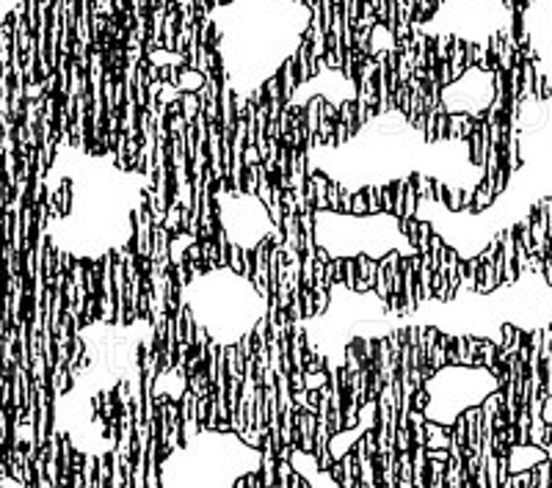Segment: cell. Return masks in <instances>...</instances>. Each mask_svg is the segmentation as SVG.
<instances>
[{"mask_svg": "<svg viewBox=\"0 0 552 488\" xmlns=\"http://www.w3.org/2000/svg\"><path fill=\"white\" fill-rule=\"evenodd\" d=\"M271 249H274V240L271 234H265L254 249H251V290L265 301L268 298V262H271Z\"/></svg>", "mask_w": 552, "mask_h": 488, "instance_id": "obj_1", "label": "cell"}, {"mask_svg": "<svg viewBox=\"0 0 552 488\" xmlns=\"http://www.w3.org/2000/svg\"><path fill=\"white\" fill-rule=\"evenodd\" d=\"M500 257H502V284H514L519 279V268H517V234H514V227L500 232Z\"/></svg>", "mask_w": 552, "mask_h": 488, "instance_id": "obj_2", "label": "cell"}, {"mask_svg": "<svg viewBox=\"0 0 552 488\" xmlns=\"http://www.w3.org/2000/svg\"><path fill=\"white\" fill-rule=\"evenodd\" d=\"M180 419H182V441H191L197 433H202L199 416H197V395L191 389H185L180 397Z\"/></svg>", "mask_w": 552, "mask_h": 488, "instance_id": "obj_3", "label": "cell"}, {"mask_svg": "<svg viewBox=\"0 0 552 488\" xmlns=\"http://www.w3.org/2000/svg\"><path fill=\"white\" fill-rule=\"evenodd\" d=\"M417 257L420 254H412V257H403V312H414L420 307L417 304Z\"/></svg>", "mask_w": 552, "mask_h": 488, "instance_id": "obj_4", "label": "cell"}, {"mask_svg": "<svg viewBox=\"0 0 552 488\" xmlns=\"http://www.w3.org/2000/svg\"><path fill=\"white\" fill-rule=\"evenodd\" d=\"M182 444V419H180V403L166 400V458L180 450Z\"/></svg>", "mask_w": 552, "mask_h": 488, "instance_id": "obj_5", "label": "cell"}, {"mask_svg": "<svg viewBox=\"0 0 552 488\" xmlns=\"http://www.w3.org/2000/svg\"><path fill=\"white\" fill-rule=\"evenodd\" d=\"M315 425H318V414L299 409V414H296V431H299V450L302 453H315Z\"/></svg>", "mask_w": 552, "mask_h": 488, "instance_id": "obj_6", "label": "cell"}, {"mask_svg": "<svg viewBox=\"0 0 552 488\" xmlns=\"http://www.w3.org/2000/svg\"><path fill=\"white\" fill-rule=\"evenodd\" d=\"M356 265H359V284H356V293H368L376 287V268L378 259H373L370 254H356Z\"/></svg>", "mask_w": 552, "mask_h": 488, "instance_id": "obj_7", "label": "cell"}, {"mask_svg": "<svg viewBox=\"0 0 552 488\" xmlns=\"http://www.w3.org/2000/svg\"><path fill=\"white\" fill-rule=\"evenodd\" d=\"M428 298H434V271L428 259L420 254L417 257V304H426Z\"/></svg>", "mask_w": 552, "mask_h": 488, "instance_id": "obj_8", "label": "cell"}, {"mask_svg": "<svg viewBox=\"0 0 552 488\" xmlns=\"http://www.w3.org/2000/svg\"><path fill=\"white\" fill-rule=\"evenodd\" d=\"M307 180H309L312 191H315V202H312L315 212H329V182L331 180L326 174H321V171H312Z\"/></svg>", "mask_w": 552, "mask_h": 488, "instance_id": "obj_9", "label": "cell"}, {"mask_svg": "<svg viewBox=\"0 0 552 488\" xmlns=\"http://www.w3.org/2000/svg\"><path fill=\"white\" fill-rule=\"evenodd\" d=\"M340 466H343V477H340V488H356L359 483V475H362V469H359V458H356V453H348V455H343L340 458Z\"/></svg>", "mask_w": 552, "mask_h": 488, "instance_id": "obj_10", "label": "cell"}, {"mask_svg": "<svg viewBox=\"0 0 552 488\" xmlns=\"http://www.w3.org/2000/svg\"><path fill=\"white\" fill-rule=\"evenodd\" d=\"M478 273H480V259H461V290L467 293L478 290Z\"/></svg>", "mask_w": 552, "mask_h": 488, "instance_id": "obj_11", "label": "cell"}, {"mask_svg": "<svg viewBox=\"0 0 552 488\" xmlns=\"http://www.w3.org/2000/svg\"><path fill=\"white\" fill-rule=\"evenodd\" d=\"M409 431H412V447H426V414L409 412Z\"/></svg>", "mask_w": 552, "mask_h": 488, "instance_id": "obj_12", "label": "cell"}, {"mask_svg": "<svg viewBox=\"0 0 552 488\" xmlns=\"http://www.w3.org/2000/svg\"><path fill=\"white\" fill-rule=\"evenodd\" d=\"M495 193H492V188L486 185V182H480L475 188V193H473V212H483V210H489V207L495 205Z\"/></svg>", "mask_w": 552, "mask_h": 488, "instance_id": "obj_13", "label": "cell"}, {"mask_svg": "<svg viewBox=\"0 0 552 488\" xmlns=\"http://www.w3.org/2000/svg\"><path fill=\"white\" fill-rule=\"evenodd\" d=\"M243 246H238V243H232L229 246V259H226V271H232V273H238V276H243L246 279V262H243Z\"/></svg>", "mask_w": 552, "mask_h": 488, "instance_id": "obj_14", "label": "cell"}, {"mask_svg": "<svg viewBox=\"0 0 552 488\" xmlns=\"http://www.w3.org/2000/svg\"><path fill=\"white\" fill-rule=\"evenodd\" d=\"M431 237H434L431 224H428V221H420L417 237H414V254H423V257H426L428 251H431Z\"/></svg>", "mask_w": 552, "mask_h": 488, "instance_id": "obj_15", "label": "cell"}, {"mask_svg": "<svg viewBox=\"0 0 552 488\" xmlns=\"http://www.w3.org/2000/svg\"><path fill=\"white\" fill-rule=\"evenodd\" d=\"M182 221H185V212H182V207L180 205H169V212H166V221H163V227L169 229V234L175 237V234H180L182 232Z\"/></svg>", "mask_w": 552, "mask_h": 488, "instance_id": "obj_16", "label": "cell"}, {"mask_svg": "<svg viewBox=\"0 0 552 488\" xmlns=\"http://www.w3.org/2000/svg\"><path fill=\"white\" fill-rule=\"evenodd\" d=\"M343 284H346V290L356 293V284H359V265H356V257H343Z\"/></svg>", "mask_w": 552, "mask_h": 488, "instance_id": "obj_17", "label": "cell"}, {"mask_svg": "<svg viewBox=\"0 0 552 488\" xmlns=\"http://www.w3.org/2000/svg\"><path fill=\"white\" fill-rule=\"evenodd\" d=\"M329 386V370H321V373H309L304 370V389L307 392H321Z\"/></svg>", "mask_w": 552, "mask_h": 488, "instance_id": "obj_18", "label": "cell"}, {"mask_svg": "<svg viewBox=\"0 0 552 488\" xmlns=\"http://www.w3.org/2000/svg\"><path fill=\"white\" fill-rule=\"evenodd\" d=\"M365 199H368V215H387L381 210V185H368Z\"/></svg>", "mask_w": 552, "mask_h": 488, "instance_id": "obj_19", "label": "cell"}, {"mask_svg": "<svg viewBox=\"0 0 552 488\" xmlns=\"http://www.w3.org/2000/svg\"><path fill=\"white\" fill-rule=\"evenodd\" d=\"M326 279L329 290H331V284H343V257H334L331 262H326Z\"/></svg>", "mask_w": 552, "mask_h": 488, "instance_id": "obj_20", "label": "cell"}, {"mask_svg": "<svg viewBox=\"0 0 552 488\" xmlns=\"http://www.w3.org/2000/svg\"><path fill=\"white\" fill-rule=\"evenodd\" d=\"M381 210L387 215L395 212V188H392V182L390 185H381Z\"/></svg>", "mask_w": 552, "mask_h": 488, "instance_id": "obj_21", "label": "cell"}, {"mask_svg": "<svg viewBox=\"0 0 552 488\" xmlns=\"http://www.w3.org/2000/svg\"><path fill=\"white\" fill-rule=\"evenodd\" d=\"M340 193H343V185L337 180L329 182V212H337V207H340Z\"/></svg>", "mask_w": 552, "mask_h": 488, "instance_id": "obj_22", "label": "cell"}, {"mask_svg": "<svg viewBox=\"0 0 552 488\" xmlns=\"http://www.w3.org/2000/svg\"><path fill=\"white\" fill-rule=\"evenodd\" d=\"M172 279H175V287H185V284L191 282V276H188V268H185V262L182 265H172Z\"/></svg>", "mask_w": 552, "mask_h": 488, "instance_id": "obj_23", "label": "cell"}, {"mask_svg": "<svg viewBox=\"0 0 552 488\" xmlns=\"http://www.w3.org/2000/svg\"><path fill=\"white\" fill-rule=\"evenodd\" d=\"M351 215H368V199H365V191H359V193H353Z\"/></svg>", "mask_w": 552, "mask_h": 488, "instance_id": "obj_24", "label": "cell"}, {"mask_svg": "<svg viewBox=\"0 0 552 488\" xmlns=\"http://www.w3.org/2000/svg\"><path fill=\"white\" fill-rule=\"evenodd\" d=\"M243 163H246V166L263 163V154H260V149H257V144H246V149H243Z\"/></svg>", "mask_w": 552, "mask_h": 488, "instance_id": "obj_25", "label": "cell"}, {"mask_svg": "<svg viewBox=\"0 0 552 488\" xmlns=\"http://www.w3.org/2000/svg\"><path fill=\"white\" fill-rule=\"evenodd\" d=\"M351 205H353V193H351V191H346V188H343V193H340V207H337V212H340V215H351Z\"/></svg>", "mask_w": 552, "mask_h": 488, "instance_id": "obj_26", "label": "cell"}, {"mask_svg": "<svg viewBox=\"0 0 552 488\" xmlns=\"http://www.w3.org/2000/svg\"><path fill=\"white\" fill-rule=\"evenodd\" d=\"M326 309H329V290H321V293H315V314H324Z\"/></svg>", "mask_w": 552, "mask_h": 488, "instance_id": "obj_27", "label": "cell"}, {"mask_svg": "<svg viewBox=\"0 0 552 488\" xmlns=\"http://www.w3.org/2000/svg\"><path fill=\"white\" fill-rule=\"evenodd\" d=\"M287 378H290V386H293V392L304 389V373H302V370H293V373H287Z\"/></svg>", "mask_w": 552, "mask_h": 488, "instance_id": "obj_28", "label": "cell"}, {"mask_svg": "<svg viewBox=\"0 0 552 488\" xmlns=\"http://www.w3.org/2000/svg\"><path fill=\"white\" fill-rule=\"evenodd\" d=\"M246 486H249V488H265L263 477H260V469H254V472H249V475H246Z\"/></svg>", "mask_w": 552, "mask_h": 488, "instance_id": "obj_29", "label": "cell"}, {"mask_svg": "<svg viewBox=\"0 0 552 488\" xmlns=\"http://www.w3.org/2000/svg\"><path fill=\"white\" fill-rule=\"evenodd\" d=\"M428 458H431V461L448 463L451 461V450H428Z\"/></svg>", "mask_w": 552, "mask_h": 488, "instance_id": "obj_30", "label": "cell"}, {"mask_svg": "<svg viewBox=\"0 0 552 488\" xmlns=\"http://www.w3.org/2000/svg\"><path fill=\"white\" fill-rule=\"evenodd\" d=\"M232 488H249L246 486V475H243V477H238V480L232 483Z\"/></svg>", "mask_w": 552, "mask_h": 488, "instance_id": "obj_31", "label": "cell"}]
</instances>
